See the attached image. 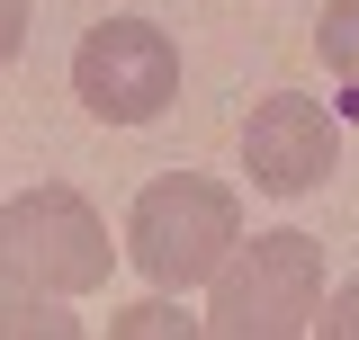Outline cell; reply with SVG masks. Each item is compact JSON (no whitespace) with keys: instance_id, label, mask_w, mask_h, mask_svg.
<instances>
[{"instance_id":"2","label":"cell","mask_w":359,"mask_h":340,"mask_svg":"<svg viewBox=\"0 0 359 340\" xmlns=\"http://www.w3.org/2000/svg\"><path fill=\"white\" fill-rule=\"evenodd\" d=\"M323 313V242L278 224L233 242V260L216 269V296H207V332L216 340H297Z\"/></svg>"},{"instance_id":"7","label":"cell","mask_w":359,"mask_h":340,"mask_svg":"<svg viewBox=\"0 0 359 340\" xmlns=\"http://www.w3.org/2000/svg\"><path fill=\"white\" fill-rule=\"evenodd\" d=\"M9 332H45V340H72L81 323L63 313V304L45 296V287H0V340Z\"/></svg>"},{"instance_id":"4","label":"cell","mask_w":359,"mask_h":340,"mask_svg":"<svg viewBox=\"0 0 359 340\" xmlns=\"http://www.w3.org/2000/svg\"><path fill=\"white\" fill-rule=\"evenodd\" d=\"M72 99L99 126H153L180 99V45L153 18H99L72 54Z\"/></svg>"},{"instance_id":"5","label":"cell","mask_w":359,"mask_h":340,"mask_svg":"<svg viewBox=\"0 0 359 340\" xmlns=\"http://www.w3.org/2000/svg\"><path fill=\"white\" fill-rule=\"evenodd\" d=\"M332 153H341L332 117H323L314 99H297V90H269L261 108H252V126H243V170H252V188H269V197L323 188Z\"/></svg>"},{"instance_id":"9","label":"cell","mask_w":359,"mask_h":340,"mask_svg":"<svg viewBox=\"0 0 359 340\" xmlns=\"http://www.w3.org/2000/svg\"><path fill=\"white\" fill-rule=\"evenodd\" d=\"M117 332H189V313H171V304H126Z\"/></svg>"},{"instance_id":"3","label":"cell","mask_w":359,"mask_h":340,"mask_svg":"<svg viewBox=\"0 0 359 340\" xmlns=\"http://www.w3.org/2000/svg\"><path fill=\"white\" fill-rule=\"evenodd\" d=\"M108 224L81 188L45 179L0 206V287H45V296H90L108 287Z\"/></svg>"},{"instance_id":"6","label":"cell","mask_w":359,"mask_h":340,"mask_svg":"<svg viewBox=\"0 0 359 340\" xmlns=\"http://www.w3.org/2000/svg\"><path fill=\"white\" fill-rule=\"evenodd\" d=\"M314 45H323V72H332L341 90H359V0H323Z\"/></svg>"},{"instance_id":"8","label":"cell","mask_w":359,"mask_h":340,"mask_svg":"<svg viewBox=\"0 0 359 340\" xmlns=\"http://www.w3.org/2000/svg\"><path fill=\"white\" fill-rule=\"evenodd\" d=\"M314 332H323V340H359V278L323 304V313H314Z\"/></svg>"},{"instance_id":"10","label":"cell","mask_w":359,"mask_h":340,"mask_svg":"<svg viewBox=\"0 0 359 340\" xmlns=\"http://www.w3.org/2000/svg\"><path fill=\"white\" fill-rule=\"evenodd\" d=\"M18 45H27V0H0V63H18Z\"/></svg>"},{"instance_id":"1","label":"cell","mask_w":359,"mask_h":340,"mask_svg":"<svg viewBox=\"0 0 359 340\" xmlns=\"http://www.w3.org/2000/svg\"><path fill=\"white\" fill-rule=\"evenodd\" d=\"M243 242V197L207 179V170H162L144 179V197L126 215V260L153 287H207Z\"/></svg>"}]
</instances>
